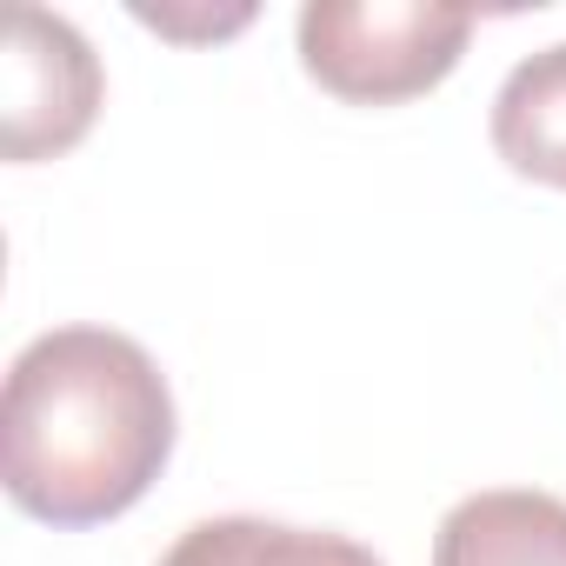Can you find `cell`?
I'll list each match as a JSON object with an SVG mask.
<instances>
[{
  "instance_id": "cell-1",
  "label": "cell",
  "mask_w": 566,
  "mask_h": 566,
  "mask_svg": "<svg viewBox=\"0 0 566 566\" xmlns=\"http://www.w3.org/2000/svg\"><path fill=\"white\" fill-rule=\"evenodd\" d=\"M174 453V394L114 327H54L21 347L0 400V480L48 526L120 520Z\"/></svg>"
},
{
  "instance_id": "cell-2",
  "label": "cell",
  "mask_w": 566,
  "mask_h": 566,
  "mask_svg": "<svg viewBox=\"0 0 566 566\" xmlns=\"http://www.w3.org/2000/svg\"><path fill=\"white\" fill-rule=\"evenodd\" d=\"M473 34V8L440 0H307L301 67L354 107H394L440 87Z\"/></svg>"
},
{
  "instance_id": "cell-3",
  "label": "cell",
  "mask_w": 566,
  "mask_h": 566,
  "mask_svg": "<svg viewBox=\"0 0 566 566\" xmlns=\"http://www.w3.org/2000/svg\"><path fill=\"white\" fill-rule=\"evenodd\" d=\"M101 61L67 14L14 8L8 21V87H0V147L8 160H54L67 154L101 114Z\"/></svg>"
},
{
  "instance_id": "cell-4",
  "label": "cell",
  "mask_w": 566,
  "mask_h": 566,
  "mask_svg": "<svg viewBox=\"0 0 566 566\" xmlns=\"http://www.w3.org/2000/svg\"><path fill=\"white\" fill-rule=\"evenodd\" d=\"M433 566H566V500L539 486H493L447 506Z\"/></svg>"
},
{
  "instance_id": "cell-5",
  "label": "cell",
  "mask_w": 566,
  "mask_h": 566,
  "mask_svg": "<svg viewBox=\"0 0 566 566\" xmlns=\"http://www.w3.org/2000/svg\"><path fill=\"white\" fill-rule=\"evenodd\" d=\"M493 154L539 187L566 193V41L526 54L493 94Z\"/></svg>"
},
{
  "instance_id": "cell-6",
  "label": "cell",
  "mask_w": 566,
  "mask_h": 566,
  "mask_svg": "<svg viewBox=\"0 0 566 566\" xmlns=\"http://www.w3.org/2000/svg\"><path fill=\"white\" fill-rule=\"evenodd\" d=\"M160 566H387L374 546L347 539V533H314V526H280V520H253V513H220L187 526Z\"/></svg>"
}]
</instances>
